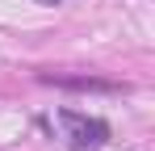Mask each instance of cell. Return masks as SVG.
Masks as SVG:
<instances>
[{"label":"cell","instance_id":"cell-1","mask_svg":"<svg viewBox=\"0 0 155 151\" xmlns=\"http://www.w3.org/2000/svg\"><path fill=\"white\" fill-rule=\"evenodd\" d=\"M59 126H63L67 147H76V151H97L109 143V122H101V118H88V113H76V109H59Z\"/></svg>","mask_w":155,"mask_h":151},{"label":"cell","instance_id":"cell-2","mask_svg":"<svg viewBox=\"0 0 155 151\" xmlns=\"http://www.w3.org/2000/svg\"><path fill=\"white\" fill-rule=\"evenodd\" d=\"M42 80L59 88H80V92H117L113 80H92V76H42Z\"/></svg>","mask_w":155,"mask_h":151},{"label":"cell","instance_id":"cell-3","mask_svg":"<svg viewBox=\"0 0 155 151\" xmlns=\"http://www.w3.org/2000/svg\"><path fill=\"white\" fill-rule=\"evenodd\" d=\"M38 4H59V0H38Z\"/></svg>","mask_w":155,"mask_h":151}]
</instances>
